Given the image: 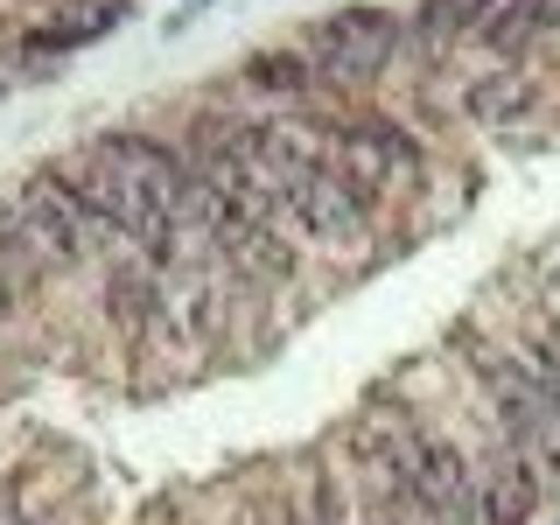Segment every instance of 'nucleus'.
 Returning <instances> with one entry per match:
<instances>
[{
  "label": "nucleus",
  "instance_id": "4",
  "mask_svg": "<svg viewBox=\"0 0 560 525\" xmlns=\"http://www.w3.org/2000/svg\"><path fill=\"white\" fill-rule=\"evenodd\" d=\"M329 162H337L350 183H364L372 197H385V189L420 183L428 154H420V140L399 127V119L364 113V119H343V127H337V154H329Z\"/></svg>",
  "mask_w": 560,
  "mask_h": 525
},
{
  "label": "nucleus",
  "instance_id": "9",
  "mask_svg": "<svg viewBox=\"0 0 560 525\" xmlns=\"http://www.w3.org/2000/svg\"><path fill=\"white\" fill-rule=\"evenodd\" d=\"M245 84H253L259 98H308L315 84H323V70H315L308 49H253L245 57Z\"/></svg>",
  "mask_w": 560,
  "mask_h": 525
},
{
  "label": "nucleus",
  "instance_id": "7",
  "mask_svg": "<svg viewBox=\"0 0 560 525\" xmlns=\"http://www.w3.org/2000/svg\"><path fill=\"white\" fill-rule=\"evenodd\" d=\"M127 14H133V0H84V8H63V14H49L43 28L22 35V57H70V49L113 35Z\"/></svg>",
  "mask_w": 560,
  "mask_h": 525
},
{
  "label": "nucleus",
  "instance_id": "2",
  "mask_svg": "<svg viewBox=\"0 0 560 525\" xmlns=\"http://www.w3.org/2000/svg\"><path fill=\"white\" fill-rule=\"evenodd\" d=\"M308 57L323 70V84H372L385 63L407 49V14L393 8H337L323 22H308Z\"/></svg>",
  "mask_w": 560,
  "mask_h": 525
},
{
  "label": "nucleus",
  "instance_id": "3",
  "mask_svg": "<svg viewBox=\"0 0 560 525\" xmlns=\"http://www.w3.org/2000/svg\"><path fill=\"white\" fill-rule=\"evenodd\" d=\"M280 218H288L302 238H315V245H358L364 232H372V218H378V197L364 183H350L337 162H323L302 189H288Z\"/></svg>",
  "mask_w": 560,
  "mask_h": 525
},
{
  "label": "nucleus",
  "instance_id": "13",
  "mask_svg": "<svg viewBox=\"0 0 560 525\" xmlns=\"http://www.w3.org/2000/svg\"><path fill=\"white\" fill-rule=\"evenodd\" d=\"M0 92H8V84H0Z\"/></svg>",
  "mask_w": 560,
  "mask_h": 525
},
{
  "label": "nucleus",
  "instance_id": "12",
  "mask_svg": "<svg viewBox=\"0 0 560 525\" xmlns=\"http://www.w3.org/2000/svg\"><path fill=\"white\" fill-rule=\"evenodd\" d=\"M442 525H483V518H442Z\"/></svg>",
  "mask_w": 560,
  "mask_h": 525
},
{
  "label": "nucleus",
  "instance_id": "1",
  "mask_svg": "<svg viewBox=\"0 0 560 525\" xmlns=\"http://www.w3.org/2000/svg\"><path fill=\"white\" fill-rule=\"evenodd\" d=\"M14 224H22V238L35 245V259H43L49 273H78L92 253H113V232H105V218L92 203H84V189L70 183V175L49 162V168H35L22 189H14Z\"/></svg>",
  "mask_w": 560,
  "mask_h": 525
},
{
  "label": "nucleus",
  "instance_id": "5",
  "mask_svg": "<svg viewBox=\"0 0 560 525\" xmlns=\"http://www.w3.org/2000/svg\"><path fill=\"white\" fill-rule=\"evenodd\" d=\"M539 105H547V84H539L533 70H518V63L477 70V78L463 84V113L477 119L483 133H525L539 119Z\"/></svg>",
  "mask_w": 560,
  "mask_h": 525
},
{
  "label": "nucleus",
  "instance_id": "6",
  "mask_svg": "<svg viewBox=\"0 0 560 525\" xmlns=\"http://www.w3.org/2000/svg\"><path fill=\"white\" fill-rule=\"evenodd\" d=\"M105 315H113L119 337H148V329L168 315V280H162V267H154L148 253L113 259V273H105Z\"/></svg>",
  "mask_w": 560,
  "mask_h": 525
},
{
  "label": "nucleus",
  "instance_id": "10",
  "mask_svg": "<svg viewBox=\"0 0 560 525\" xmlns=\"http://www.w3.org/2000/svg\"><path fill=\"white\" fill-rule=\"evenodd\" d=\"M407 43L420 57H448L455 43H469V8L463 0H420L407 14Z\"/></svg>",
  "mask_w": 560,
  "mask_h": 525
},
{
  "label": "nucleus",
  "instance_id": "8",
  "mask_svg": "<svg viewBox=\"0 0 560 525\" xmlns=\"http://www.w3.org/2000/svg\"><path fill=\"white\" fill-rule=\"evenodd\" d=\"M539 498H547V477H539L525 455H504L477 490V512H483V525H533Z\"/></svg>",
  "mask_w": 560,
  "mask_h": 525
},
{
  "label": "nucleus",
  "instance_id": "11",
  "mask_svg": "<svg viewBox=\"0 0 560 525\" xmlns=\"http://www.w3.org/2000/svg\"><path fill=\"white\" fill-rule=\"evenodd\" d=\"M364 525H413V512H399V498H385V490H378V504H372V518H364Z\"/></svg>",
  "mask_w": 560,
  "mask_h": 525
}]
</instances>
